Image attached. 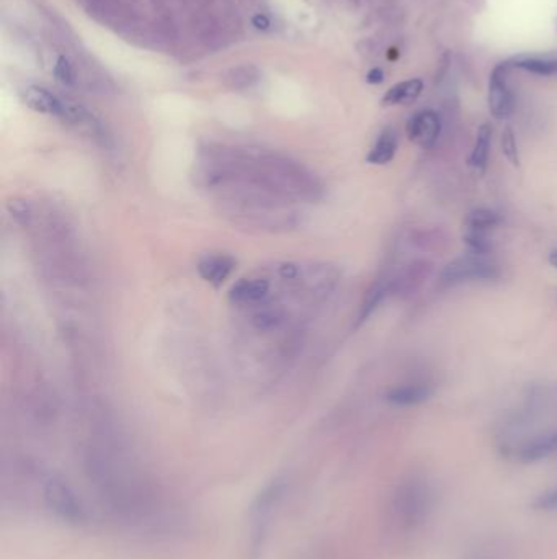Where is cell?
I'll list each match as a JSON object with an SVG mask.
<instances>
[{
	"label": "cell",
	"instance_id": "6da1fadb",
	"mask_svg": "<svg viewBox=\"0 0 557 559\" xmlns=\"http://www.w3.org/2000/svg\"><path fill=\"white\" fill-rule=\"evenodd\" d=\"M197 185L214 198L254 190L295 203L318 201L324 187L316 173L293 159L257 148H208L198 164Z\"/></svg>",
	"mask_w": 557,
	"mask_h": 559
},
{
	"label": "cell",
	"instance_id": "7a4b0ae2",
	"mask_svg": "<svg viewBox=\"0 0 557 559\" xmlns=\"http://www.w3.org/2000/svg\"><path fill=\"white\" fill-rule=\"evenodd\" d=\"M220 211L232 224L263 232H287L301 224L303 211L295 201L267 193H242L218 200Z\"/></svg>",
	"mask_w": 557,
	"mask_h": 559
},
{
	"label": "cell",
	"instance_id": "3957f363",
	"mask_svg": "<svg viewBox=\"0 0 557 559\" xmlns=\"http://www.w3.org/2000/svg\"><path fill=\"white\" fill-rule=\"evenodd\" d=\"M434 485L424 476L402 479L389 502V515L401 534H415L432 517L435 509Z\"/></svg>",
	"mask_w": 557,
	"mask_h": 559
},
{
	"label": "cell",
	"instance_id": "277c9868",
	"mask_svg": "<svg viewBox=\"0 0 557 559\" xmlns=\"http://www.w3.org/2000/svg\"><path fill=\"white\" fill-rule=\"evenodd\" d=\"M285 491H287V481L277 477L265 485L252 502V507L249 512V530H247L249 558L259 559L260 556L265 542H267V536H269L275 510L283 499Z\"/></svg>",
	"mask_w": 557,
	"mask_h": 559
},
{
	"label": "cell",
	"instance_id": "5b68a950",
	"mask_svg": "<svg viewBox=\"0 0 557 559\" xmlns=\"http://www.w3.org/2000/svg\"><path fill=\"white\" fill-rule=\"evenodd\" d=\"M500 265L492 259V255L466 254L459 255L443 267L438 281L442 287H458L471 281H491L500 277Z\"/></svg>",
	"mask_w": 557,
	"mask_h": 559
},
{
	"label": "cell",
	"instance_id": "8992f818",
	"mask_svg": "<svg viewBox=\"0 0 557 559\" xmlns=\"http://www.w3.org/2000/svg\"><path fill=\"white\" fill-rule=\"evenodd\" d=\"M43 499L48 504L56 517L69 524H83L89 520V514L75 494L74 489L64 479L50 476L43 485Z\"/></svg>",
	"mask_w": 557,
	"mask_h": 559
},
{
	"label": "cell",
	"instance_id": "52a82bcc",
	"mask_svg": "<svg viewBox=\"0 0 557 559\" xmlns=\"http://www.w3.org/2000/svg\"><path fill=\"white\" fill-rule=\"evenodd\" d=\"M434 262L426 259H415L412 262L404 265L397 275L389 279L391 293L401 298H410L417 295L426 280L434 275Z\"/></svg>",
	"mask_w": 557,
	"mask_h": 559
},
{
	"label": "cell",
	"instance_id": "ba28073f",
	"mask_svg": "<svg viewBox=\"0 0 557 559\" xmlns=\"http://www.w3.org/2000/svg\"><path fill=\"white\" fill-rule=\"evenodd\" d=\"M510 63L499 64L492 71L489 81V110L497 120H508L515 112V95L508 85Z\"/></svg>",
	"mask_w": 557,
	"mask_h": 559
},
{
	"label": "cell",
	"instance_id": "9c48e42d",
	"mask_svg": "<svg viewBox=\"0 0 557 559\" xmlns=\"http://www.w3.org/2000/svg\"><path fill=\"white\" fill-rule=\"evenodd\" d=\"M442 118L435 110H420L406 124L407 138L418 148H434L442 134Z\"/></svg>",
	"mask_w": 557,
	"mask_h": 559
},
{
	"label": "cell",
	"instance_id": "30bf717a",
	"mask_svg": "<svg viewBox=\"0 0 557 559\" xmlns=\"http://www.w3.org/2000/svg\"><path fill=\"white\" fill-rule=\"evenodd\" d=\"M234 267H236V262L230 255L206 254L198 260L197 269L201 279L214 287H220L230 279Z\"/></svg>",
	"mask_w": 557,
	"mask_h": 559
},
{
	"label": "cell",
	"instance_id": "8fae6325",
	"mask_svg": "<svg viewBox=\"0 0 557 559\" xmlns=\"http://www.w3.org/2000/svg\"><path fill=\"white\" fill-rule=\"evenodd\" d=\"M434 393V387L426 383H406L391 387L386 393V401L396 407H414L426 403Z\"/></svg>",
	"mask_w": 557,
	"mask_h": 559
},
{
	"label": "cell",
	"instance_id": "7c38bea8",
	"mask_svg": "<svg viewBox=\"0 0 557 559\" xmlns=\"http://www.w3.org/2000/svg\"><path fill=\"white\" fill-rule=\"evenodd\" d=\"M557 453V430H551L548 434L534 436L528 440L526 444L520 446L516 453L518 460L523 463H536V461L546 460L549 456Z\"/></svg>",
	"mask_w": 557,
	"mask_h": 559
},
{
	"label": "cell",
	"instance_id": "4fadbf2b",
	"mask_svg": "<svg viewBox=\"0 0 557 559\" xmlns=\"http://www.w3.org/2000/svg\"><path fill=\"white\" fill-rule=\"evenodd\" d=\"M397 148H399V134L393 126H387L379 132L376 142L373 144L366 156V162L373 165H387L396 157Z\"/></svg>",
	"mask_w": 557,
	"mask_h": 559
},
{
	"label": "cell",
	"instance_id": "5bb4252c",
	"mask_svg": "<svg viewBox=\"0 0 557 559\" xmlns=\"http://www.w3.org/2000/svg\"><path fill=\"white\" fill-rule=\"evenodd\" d=\"M26 105L43 115L63 116L64 100L42 87H28L24 93Z\"/></svg>",
	"mask_w": 557,
	"mask_h": 559
},
{
	"label": "cell",
	"instance_id": "9a60e30c",
	"mask_svg": "<svg viewBox=\"0 0 557 559\" xmlns=\"http://www.w3.org/2000/svg\"><path fill=\"white\" fill-rule=\"evenodd\" d=\"M503 218L499 211L492 210V208H485V206H479L471 210L469 213L464 216V232H483V234H489L493 230H497L499 226H502Z\"/></svg>",
	"mask_w": 557,
	"mask_h": 559
},
{
	"label": "cell",
	"instance_id": "2e32d148",
	"mask_svg": "<svg viewBox=\"0 0 557 559\" xmlns=\"http://www.w3.org/2000/svg\"><path fill=\"white\" fill-rule=\"evenodd\" d=\"M410 242L422 252H443L450 246V236L438 228H420L410 232Z\"/></svg>",
	"mask_w": 557,
	"mask_h": 559
},
{
	"label": "cell",
	"instance_id": "e0dca14e",
	"mask_svg": "<svg viewBox=\"0 0 557 559\" xmlns=\"http://www.w3.org/2000/svg\"><path fill=\"white\" fill-rule=\"evenodd\" d=\"M422 92H424V83L420 79H409V81L393 85L389 91L386 92L381 103L386 107L410 105L420 97Z\"/></svg>",
	"mask_w": 557,
	"mask_h": 559
},
{
	"label": "cell",
	"instance_id": "ac0fdd59",
	"mask_svg": "<svg viewBox=\"0 0 557 559\" xmlns=\"http://www.w3.org/2000/svg\"><path fill=\"white\" fill-rule=\"evenodd\" d=\"M492 144V126L489 123H484L479 126L477 134H475L474 148L471 151L469 156V164L474 169L475 172L485 173L487 165H489V156H491Z\"/></svg>",
	"mask_w": 557,
	"mask_h": 559
},
{
	"label": "cell",
	"instance_id": "d6986e66",
	"mask_svg": "<svg viewBox=\"0 0 557 559\" xmlns=\"http://www.w3.org/2000/svg\"><path fill=\"white\" fill-rule=\"evenodd\" d=\"M389 293H391L389 279L377 280L376 283L368 289V293L365 295L363 305H361L360 308V313H358V319H357V326H361L363 322L368 321L369 318H371V314L376 311L377 306L385 301V298L387 297Z\"/></svg>",
	"mask_w": 557,
	"mask_h": 559
},
{
	"label": "cell",
	"instance_id": "ffe728a7",
	"mask_svg": "<svg viewBox=\"0 0 557 559\" xmlns=\"http://www.w3.org/2000/svg\"><path fill=\"white\" fill-rule=\"evenodd\" d=\"M260 79V69L254 64H240L232 67L224 75V83L232 91H246L254 87Z\"/></svg>",
	"mask_w": 557,
	"mask_h": 559
},
{
	"label": "cell",
	"instance_id": "44dd1931",
	"mask_svg": "<svg viewBox=\"0 0 557 559\" xmlns=\"http://www.w3.org/2000/svg\"><path fill=\"white\" fill-rule=\"evenodd\" d=\"M512 66L544 77L557 74V59L552 58H518Z\"/></svg>",
	"mask_w": 557,
	"mask_h": 559
},
{
	"label": "cell",
	"instance_id": "7402d4cb",
	"mask_svg": "<svg viewBox=\"0 0 557 559\" xmlns=\"http://www.w3.org/2000/svg\"><path fill=\"white\" fill-rule=\"evenodd\" d=\"M7 213L12 221L17 222L18 226L26 228L34 222V205L25 198H12L7 201Z\"/></svg>",
	"mask_w": 557,
	"mask_h": 559
},
{
	"label": "cell",
	"instance_id": "603a6c76",
	"mask_svg": "<svg viewBox=\"0 0 557 559\" xmlns=\"http://www.w3.org/2000/svg\"><path fill=\"white\" fill-rule=\"evenodd\" d=\"M463 242L466 244L467 252H473V254L491 255L493 252V242L489 238V234L464 232Z\"/></svg>",
	"mask_w": 557,
	"mask_h": 559
},
{
	"label": "cell",
	"instance_id": "cb8c5ba5",
	"mask_svg": "<svg viewBox=\"0 0 557 559\" xmlns=\"http://www.w3.org/2000/svg\"><path fill=\"white\" fill-rule=\"evenodd\" d=\"M502 152L510 164L520 167V151L516 144V136L510 126H505L502 132Z\"/></svg>",
	"mask_w": 557,
	"mask_h": 559
},
{
	"label": "cell",
	"instance_id": "d4e9b609",
	"mask_svg": "<svg viewBox=\"0 0 557 559\" xmlns=\"http://www.w3.org/2000/svg\"><path fill=\"white\" fill-rule=\"evenodd\" d=\"M532 509L542 514H556L557 512V485L538 494L532 502Z\"/></svg>",
	"mask_w": 557,
	"mask_h": 559
},
{
	"label": "cell",
	"instance_id": "484cf974",
	"mask_svg": "<svg viewBox=\"0 0 557 559\" xmlns=\"http://www.w3.org/2000/svg\"><path fill=\"white\" fill-rule=\"evenodd\" d=\"M54 75H56L59 83H63L64 85H73L74 83V69H73V64L66 58L58 59V63L54 66Z\"/></svg>",
	"mask_w": 557,
	"mask_h": 559
},
{
	"label": "cell",
	"instance_id": "4316f807",
	"mask_svg": "<svg viewBox=\"0 0 557 559\" xmlns=\"http://www.w3.org/2000/svg\"><path fill=\"white\" fill-rule=\"evenodd\" d=\"M252 24H254L255 28L257 30H269L270 28V18L267 17V15H263V14H257L254 18H252Z\"/></svg>",
	"mask_w": 557,
	"mask_h": 559
},
{
	"label": "cell",
	"instance_id": "83f0119b",
	"mask_svg": "<svg viewBox=\"0 0 557 559\" xmlns=\"http://www.w3.org/2000/svg\"><path fill=\"white\" fill-rule=\"evenodd\" d=\"M385 81V73L379 69V67H375V69H371L369 71L368 75H366V83H373V85H376V83H381Z\"/></svg>",
	"mask_w": 557,
	"mask_h": 559
},
{
	"label": "cell",
	"instance_id": "f1b7e54d",
	"mask_svg": "<svg viewBox=\"0 0 557 559\" xmlns=\"http://www.w3.org/2000/svg\"><path fill=\"white\" fill-rule=\"evenodd\" d=\"M549 263L557 269V249H554L551 254H549Z\"/></svg>",
	"mask_w": 557,
	"mask_h": 559
},
{
	"label": "cell",
	"instance_id": "f546056e",
	"mask_svg": "<svg viewBox=\"0 0 557 559\" xmlns=\"http://www.w3.org/2000/svg\"><path fill=\"white\" fill-rule=\"evenodd\" d=\"M556 303H557V295H556Z\"/></svg>",
	"mask_w": 557,
	"mask_h": 559
}]
</instances>
